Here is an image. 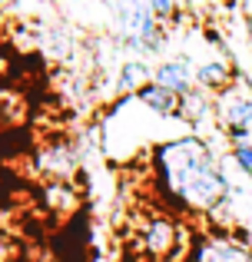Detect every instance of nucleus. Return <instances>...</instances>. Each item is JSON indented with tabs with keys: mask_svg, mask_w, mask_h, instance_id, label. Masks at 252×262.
I'll return each instance as SVG.
<instances>
[{
	"mask_svg": "<svg viewBox=\"0 0 252 262\" xmlns=\"http://www.w3.org/2000/svg\"><path fill=\"white\" fill-rule=\"evenodd\" d=\"M153 169L163 189L186 212H213L229 199V179L219 169L213 149L199 136H179L153 153Z\"/></svg>",
	"mask_w": 252,
	"mask_h": 262,
	"instance_id": "nucleus-1",
	"label": "nucleus"
},
{
	"mask_svg": "<svg viewBox=\"0 0 252 262\" xmlns=\"http://www.w3.org/2000/svg\"><path fill=\"white\" fill-rule=\"evenodd\" d=\"M113 20L120 40L136 53H159L166 43V20L156 17L146 0H117Z\"/></svg>",
	"mask_w": 252,
	"mask_h": 262,
	"instance_id": "nucleus-2",
	"label": "nucleus"
},
{
	"mask_svg": "<svg viewBox=\"0 0 252 262\" xmlns=\"http://www.w3.org/2000/svg\"><path fill=\"white\" fill-rule=\"evenodd\" d=\"M216 120L233 140L239 136H252V90L242 83H229L226 90H219L213 100Z\"/></svg>",
	"mask_w": 252,
	"mask_h": 262,
	"instance_id": "nucleus-3",
	"label": "nucleus"
},
{
	"mask_svg": "<svg viewBox=\"0 0 252 262\" xmlns=\"http://www.w3.org/2000/svg\"><path fill=\"white\" fill-rule=\"evenodd\" d=\"M186 262H252V249L236 236L209 232V236L196 239Z\"/></svg>",
	"mask_w": 252,
	"mask_h": 262,
	"instance_id": "nucleus-4",
	"label": "nucleus"
},
{
	"mask_svg": "<svg viewBox=\"0 0 252 262\" xmlns=\"http://www.w3.org/2000/svg\"><path fill=\"white\" fill-rule=\"evenodd\" d=\"M140 239H143L146 256H153L159 262H169L176 256V246H179V226L169 216H153V219H146V226L140 229Z\"/></svg>",
	"mask_w": 252,
	"mask_h": 262,
	"instance_id": "nucleus-5",
	"label": "nucleus"
},
{
	"mask_svg": "<svg viewBox=\"0 0 252 262\" xmlns=\"http://www.w3.org/2000/svg\"><path fill=\"white\" fill-rule=\"evenodd\" d=\"M153 83L173 90L176 96H186L196 90V67L186 57H166L153 67Z\"/></svg>",
	"mask_w": 252,
	"mask_h": 262,
	"instance_id": "nucleus-6",
	"label": "nucleus"
},
{
	"mask_svg": "<svg viewBox=\"0 0 252 262\" xmlns=\"http://www.w3.org/2000/svg\"><path fill=\"white\" fill-rule=\"evenodd\" d=\"M136 100H140L149 113H156V116H176V113H179L182 96H176L173 90H166V86H159V83L149 80V83L136 93Z\"/></svg>",
	"mask_w": 252,
	"mask_h": 262,
	"instance_id": "nucleus-7",
	"label": "nucleus"
},
{
	"mask_svg": "<svg viewBox=\"0 0 252 262\" xmlns=\"http://www.w3.org/2000/svg\"><path fill=\"white\" fill-rule=\"evenodd\" d=\"M229 83H236V73L226 60H202V63L196 67V86L199 90L219 93V90H226Z\"/></svg>",
	"mask_w": 252,
	"mask_h": 262,
	"instance_id": "nucleus-8",
	"label": "nucleus"
},
{
	"mask_svg": "<svg viewBox=\"0 0 252 262\" xmlns=\"http://www.w3.org/2000/svg\"><path fill=\"white\" fill-rule=\"evenodd\" d=\"M149 80H153V67L143 63V60H126V63L120 67L117 90H120V93H140Z\"/></svg>",
	"mask_w": 252,
	"mask_h": 262,
	"instance_id": "nucleus-9",
	"label": "nucleus"
},
{
	"mask_svg": "<svg viewBox=\"0 0 252 262\" xmlns=\"http://www.w3.org/2000/svg\"><path fill=\"white\" fill-rule=\"evenodd\" d=\"M146 4H149V10H153L159 20L176 17V10H179V0H146Z\"/></svg>",
	"mask_w": 252,
	"mask_h": 262,
	"instance_id": "nucleus-10",
	"label": "nucleus"
},
{
	"mask_svg": "<svg viewBox=\"0 0 252 262\" xmlns=\"http://www.w3.org/2000/svg\"><path fill=\"white\" fill-rule=\"evenodd\" d=\"M7 259V246H4V239H0V262Z\"/></svg>",
	"mask_w": 252,
	"mask_h": 262,
	"instance_id": "nucleus-11",
	"label": "nucleus"
}]
</instances>
